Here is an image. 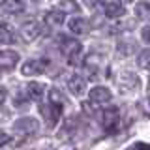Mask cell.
<instances>
[{"label": "cell", "instance_id": "1", "mask_svg": "<svg viewBox=\"0 0 150 150\" xmlns=\"http://www.w3.org/2000/svg\"><path fill=\"white\" fill-rule=\"evenodd\" d=\"M81 49H83V45L77 40H73V38H62L60 40V51H62V54L66 58H69L71 64L77 62L79 54H81Z\"/></svg>", "mask_w": 150, "mask_h": 150}, {"label": "cell", "instance_id": "13", "mask_svg": "<svg viewBox=\"0 0 150 150\" xmlns=\"http://www.w3.org/2000/svg\"><path fill=\"white\" fill-rule=\"evenodd\" d=\"M15 30H13L11 25L8 23H0V43H13L15 41Z\"/></svg>", "mask_w": 150, "mask_h": 150}, {"label": "cell", "instance_id": "6", "mask_svg": "<svg viewBox=\"0 0 150 150\" xmlns=\"http://www.w3.org/2000/svg\"><path fill=\"white\" fill-rule=\"evenodd\" d=\"M88 98H90L92 103H109L112 100V94L107 90L105 86H94L90 92H88Z\"/></svg>", "mask_w": 150, "mask_h": 150}, {"label": "cell", "instance_id": "26", "mask_svg": "<svg viewBox=\"0 0 150 150\" xmlns=\"http://www.w3.org/2000/svg\"><path fill=\"white\" fill-rule=\"evenodd\" d=\"M9 141H11V137H9V135H6L4 131H0V146H2V144H8Z\"/></svg>", "mask_w": 150, "mask_h": 150}, {"label": "cell", "instance_id": "28", "mask_svg": "<svg viewBox=\"0 0 150 150\" xmlns=\"http://www.w3.org/2000/svg\"><path fill=\"white\" fill-rule=\"evenodd\" d=\"M28 150H41V148H28Z\"/></svg>", "mask_w": 150, "mask_h": 150}, {"label": "cell", "instance_id": "5", "mask_svg": "<svg viewBox=\"0 0 150 150\" xmlns=\"http://www.w3.org/2000/svg\"><path fill=\"white\" fill-rule=\"evenodd\" d=\"M41 34V25L38 21H30V23H26V25H23V28H21V38L25 41H34L38 36Z\"/></svg>", "mask_w": 150, "mask_h": 150}, {"label": "cell", "instance_id": "9", "mask_svg": "<svg viewBox=\"0 0 150 150\" xmlns=\"http://www.w3.org/2000/svg\"><path fill=\"white\" fill-rule=\"evenodd\" d=\"M19 62V54L15 51H2L0 53V68L2 69H13Z\"/></svg>", "mask_w": 150, "mask_h": 150}, {"label": "cell", "instance_id": "27", "mask_svg": "<svg viewBox=\"0 0 150 150\" xmlns=\"http://www.w3.org/2000/svg\"><path fill=\"white\" fill-rule=\"evenodd\" d=\"M6 96H8L6 88H4V86H0V105H2V103L6 101Z\"/></svg>", "mask_w": 150, "mask_h": 150}, {"label": "cell", "instance_id": "17", "mask_svg": "<svg viewBox=\"0 0 150 150\" xmlns=\"http://www.w3.org/2000/svg\"><path fill=\"white\" fill-rule=\"evenodd\" d=\"M49 100H51V103L53 105H60V107H64L66 103V98H64V94L58 90V88H51L49 90Z\"/></svg>", "mask_w": 150, "mask_h": 150}, {"label": "cell", "instance_id": "20", "mask_svg": "<svg viewBox=\"0 0 150 150\" xmlns=\"http://www.w3.org/2000/svg\"><path fill=\"white\" fill-rule=\"evenodd\" d=\"M54 9H58L60 13H64V15H66V13H69V11H79V6L75 2H58Z\"/></svg>", "mask_w": 150, "mask_h": 150}, {"label": "cell", "instance_id": "3", "mask_svg": "<svg viewBox=\"0 0 150 150\" xmlns=\"http://www.w3.org/2000/svg\"><path fill=\"white\" fill-rule=\"evenodd\" d=\"M40 129V122L32 116H25V118H19L15 124H13V131L19 135H32Z\"/></svg>", "mask_w": 150, "mask_h": 150}, {"label": "cell", "instance_id": "4", "mask_svg": "<svg viewBox=\"0 0 150 150\" xmlns=\"http://www.w3.org/2000/svg\"><path fill=\"white\" fill-rule=\"evenodd\" d=\"M47 66H49V62H47L45 58H36V60H28V62L23 64L21 68V73L26 75V77H32V75H41L47 69Z\"/></svg>", "mask_w": 150, "mask_h": 150}, {"label": "cell", "instance_id": "12", "mask_svg": "<svg viewBox=\"0 0 150 150\" xmlns=\"http://www.w3.org/2000/svg\"><path fill=\"white\" fill-rule=\"evenodd\" d=\"M103 13H105V17L116 19V17H122L126 13V8L120 2H107V4H103Z\"/></svg>", "mask_w": 150, "mask_h": 150}, {"label": "cell", "instance_id": "19", "mask_svg": "<svg viewBox=\"0 0 150 150\" xmlns=\"http://www.w3.org/2000/svg\"><path fill=\"white\" fill-rule=\"evenodd\" d=\"M135 15L139 19H150V2L135 4Z\"/></svg>", "mask_w": 150, "mask_h": 150}, {"label": "cell", "instance_id": "25", "mask_svg": "<svg viewBox=\"0 0 150 150\" xmlns=\"http://www.w3.org/2000/svg\"><path fill=\"white\" fill-rule=\"evenodd\" d=\"M83 111L86 112L88 116H94V112H96V111H94V107H90V103H88V101H84V103H83Z\"/></svg>", "mask_w": 150, "mask_h": 150}, {"label": "cell", "instance_id": "10", "mask_svg": "<svg viewBox=\"0 0 150 150\" xmlns=\"http://www.w3.org/2000/svg\"><path fill=\"white\" fill-rule=\"evenodd\" d=\"M68 90L75 94V96H81V94L86 90V81H84V77L81 75H71V77L68 79Z\"/></svg>", "mask_w": 150, "mask_h": 150}, {"label": "cell", "instance_id": "15", "mask_svg": "<svg viewBox=\"0 0 150 150\" xmlns=\"http://www.w3.org/2000/svg\"><path fill=\"white\" fill-rule=\"evenodd\" d=\"M0 9L6 11V13H13V15H17V13H21L23 9H25V4L17 2V0H6V2L0 4Z\"/></svg>", "mask_w": 150, "mask_h": 150}, {"label": "cell", "instance_id": "8", "mask_svg": "<svg viewBox=\"0 0 150 150\" xmlns=\"http://www.w3.org/2000/svg\"><path fill=\"white\" fill-rule=\"evenodd\" d=\"M137 84H139V79H137V75H133V73H129V71H126V73H120L118 86H120L124 92H131V90H135V88H137Z\"/></svg>", "mask_w": 150, "mask_h": 150}, {"label": "cell", "instance_id": "23", "mask_svg": "<svg viewBox=\"0 0 150 150\" xmlns=\"http://www.w3.org/2000/svg\"><path fill=\"white\" fill-rule=\"evenodd\" d=\"M141 111H143L146 116H150V96L146 98V100H143V103H141Z\"/></svg>", "mask_w": 150, "mask_h": 150}, {"label": "cell", "instance_id": "22", "mask_svg": "<svg viewBox=\"0 0 150 150\" xmlns=\"http://www.w3.org/2000/svg\"><path fill=\"white\" fill-rule=\"evenodd\" d=\"M126 150H150V144L148 143H133V144H129Z\"/></svg>", "mask_w": 150, "mask_h": 150}, {"label": "cell", "instance_id": "11", "mask_svg": "<svg viewBox=\"0 0 150 150\" xmlns=\"http://www.w3.org/2000/svg\"><path fill=\"white\" fill-rule=\"evenodd\" d=\"M69 30L77 36H84L90 30V25H88V21L84 17H73L71 21H69Z\"/></svg>", "mask_w": 150, "mask_h": 150}, {"label": "cell", "instance_id": "16", "mask_svg": "<svg viewBox=\"0 0 150 150\" xmlns=\"http://www.w3.org/2000/svg\"><path fill=\"white\" fill-rule=\"evenodd\" d=\"M45 23L49 26H60L64 23V13H60L58 9H51L45 13Z\"/></svg>", "mask_w": 150, "mask_h": 150}, {"label": "cell", "instance_id": "14", "mask_svg": "<svg viewBox=\"0 0 150 150\" xmlns=\"http://www.w3.org/2000/svg\"><path fill=\"white\" fill-rule=\"evenodd\" d=\"M26 90H28V96H30L32 100H41V98L45 96L47 86H45L43 83H36V81H32V83L26 86Z\"/></svg>", "mask_w": 150, "mask_h": 150}, {"label": "cell", "instance_id": "24", "mask_svg": "<svg viewBox=\"0 0 150 150\" xmlns=\"http://www.w3.org/2000/svg\"><path fill=\"white\" fill-rule=\"evenodd\" d=\"M141 38H143V40L150 45V25H146L143 30H141Z\"/></svg>", "mask_w": 150, "mask_h": 150}, {"label": "cell", "instance_id": "18", "mask_svg": "<svg viewBox=\"0 0 150 150\" xmlns=\"http://www.w3.org/2000/svg\"><path fill=\"white\" fill-rule=\"evenodd\" d=\"M135 41L133 40H122L120 43H118V53H122L124 56H128V54H133L135 53Z\"/></svg>", "mask_w": 150, "mask_h": 150}, {"label": "cell", "instance_id": "2", "mask_svg": "<svg viewBox=\"0 0 150 150\" xmlns=\"http://www.w3.org/2000/svg\"><path fill=\"white\" fill-rule=\"evenodd\" d=\"M101 122H103V128H105L107 133H116L120 128V111L118 107H107L103 111V116H101Z\"/></svg>", "mask_w": 150, "mask_h": 150}, {"label": "cell", "instance_id": "7", "mask_svg": "<svg viewBox=\"0 0 150 150\" xmlns=\"http://www.w3.org/2000/svg\"><path fill=\"white\" fill-rule=\"evenodd\" d=\"M62 109H64V107H60V105H53V103H49L47 107H45V105L41 107V115H43L45 118L49 120V122H47L49 126H54V124H56V120L60 118V115H62Z\"/></svg>", "mask_w": 150, "mask_h": 150}, {"label": "cell", "instance_id": "21", "mask_svg": "<svg viewBox=\"0 0 150 150\" xmlns=\"http://www.w3.org/2000/svg\"><path fill=\"white\" fill-rule=\"evenodd\" d=\"M137 62H139V66H141V68H144V69H150V49L143 51V53L139 54Z\"/></svg>", "mask_w": 150, "mask_h": 150}]
</instances>
